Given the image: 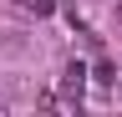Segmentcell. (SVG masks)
Returning a JSON list of instances; mask_svg holds the SVG:
<instances>
[{"label": "cell", "instance_id": "obj_2", "mask_svg": "<svg viewBox=\"0 0 122 117\" xmlns=\"http://www.w3.org/2000/svg\"><path fill=\"white\" fill-rule=\"evenodd\" d=\"M15 5H20V10H36V15H51L56 0H15Z\"/></svg>", "mask_w": 122, "mask_h": 117}, {"label": "cell", "instance_id": "obj_1", "mask_svg": "<svg viewBox=\"0 0 122 117\" xmlns=\"http://www.w3.org/2000/svg\"><path fill=\"white\" fill-rule=\"evenodd\" d=\"M81 86H86V66L71 61L66 66V81H61V97H66V102H81Z\"/></svg>", "mask_w": 122, "mask_h": 117}]
</instances>
